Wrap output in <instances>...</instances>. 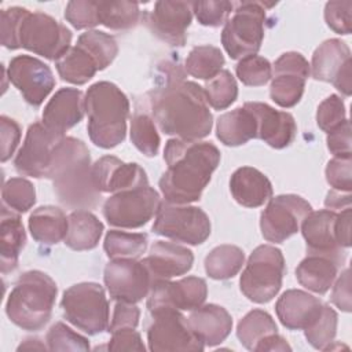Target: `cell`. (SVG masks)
I'll list each match as a JSON object with an SVG mask.
<instances>
[{
	"instance_id": "29",
	"label": "cell",
	"mask_w": 352,
	"mask_h": 352,
	"mask_svg": "<svg viewBox=\"0 0 352 352\" xmlns=\"http://www.w3.org/2000/svg\"><path fill=\"white\" fill-rule=\"evenodd\" d=\"M230 191L239 205L258 208L272 197V184L258 169L242 166L231 175Z\"/></svg>"
},
{
	"instance_id": "48",
	"label": "cell",
	"mask_w": 352,
	"mask_h": 352,
	"mask_svg": "<svg viewBox=\"0 0 352 352\" xmlns=\"http://www.w3.org/2000/svg\"><path fill=\"white\" fill-rule=\"evenodd\" d=\"M65 18L74 29H89L99 23L98 1L73 0L66 4Z\"/></svg>"
},
{
	"instance_id": "7",
	"label": "cell",
	"mask_w": 352,
	"mask_h": 352,
	"mask_svg": "<svg viewBox=\"0 0 352 352\" xmlns=\"http://www.w3.org/2000/svg\"><path fill=\"white\" fill-rule=\"evenodd\" d=\"M285 272L286 264L282 252L271 245H260L252 252L242 271L241 292L253 302H268L280 290Z\"/></svg>"
},
{
	"instance_id": "17",
	"label": "cell",
	"mask_w": 352,
	"mask_h": 352,
	"mask_svg": "<svg viewBox=\"0 0 352 352\" xmlns=\"http://www.w3.org/2000/svg\"><path fill=\"white\" fill-rule=\"evenodd\" d=\"M208 296V286L205 279L198 276H186L172 282H157L147 298V308L150 314L161 309L192 311L201 307Z\"/></svg>"
},
{
	"instance_id": "50",
	"label": "cell",
	"mask_w": 352,
	"mask_h": 352,
	"mask_svg": "<svg viewBox=\"0 0 352 352\" xmlns=\"http://www.w3.org/2000/svg\"><path fill=\"white\" fill-rule=\"evenodd\" d=\"M326 180L338 191L351 192L352 190V155L334 157L326 165Z\"/></svg>"
},
{
	"instance_id": "1",
	"label": "cell",
	"mask_w": 352,
	"mask_h": 352,
	"mask_svg": "<svg viewBox=\"0 0 352 352\" xmlns=\"http://www.w3.org/2000/svg\"><path fill=\"white\" fill-rule=\"evenodd\" d=\"M147 98L153 120L165 135L199 140L210 133L213 117L204 88L187 81L177 63L161 65L157 85Z\"/></svg>"
},
{
	"instance_id": "44",
	"label": "cell",
	"mask_w": 352,
	"mask_h": 352,
	"mask_svg": "<svg viewBox=\"0 0 352 352\" xmlns=\"http://www.w3.org/2000/svg\"><path fill=\"white\" fill-rule=\"evenodd\" d=\"M337 312L330 305L324 304L318 319L304 330L307 341L314 348L324 351L337 334Z\"/></svg>"
},
{
	"instance_id": "33",
	"label": "cell",
	"mask_w": 352,
	"mask_h": 352,
	"mask_svg": "<svg viewBox=\"0 0 352 352\" xmlns=\"http://www.w3.org/2000/svg\"><path fill=\"white\" fill-rule=\"evenodd\" d=\"M67 220V234L63 239L66 246L77 252L96 248L103 232V223L94 213L77 209L69 214Z\"/></svg>"
},
{
	"instance_id": "8",
	"label": "cell",
	"mask_w": 352,
	"mask_h": 352,
	"mask_svg": "<svg viewBox=\"0 0 352 352\" xmlns=\"http://www.w3.org/2000/svg\"><path fill=\"white\" fill-rule=\"evenodd\" d=\"M60 307L67 322L95 336L109 329V301L99 283L81 282L65 290Z\"/></svg>"
},
{
	"instance_id": "4",
	"label": "cell",
	"mask_w": 352,
	"mask_h": 352,
	"mask_svg": "<svg viewBox=\"0 0 352 352\" xmlns=\"http://www.w3.org/2000/svg\"><path fill=\"white\" fill-rule=\"evenodd\" d=\"M85 113L88 116V135L100 148H113L124 142L129 100L126 95L110 81H98L85 92Z\"/></svg>"
},
{
	"instance_id": "41",
	"label": "cell",
	"mask_w": 352,
	"mask_h": 352,
	"mask_svg": "<svg viewBox=\"0 0 352 352\" xmlns=\"http://www.w3.org/2000/svg\"><path fill=\"white\" fill-rule=\"evenodd\" d=\"M77 44L84 47L92 55L99 70L106 69L118 54L116 38L100 30H87L85 33L80 34Z\"/></svg>"
},
{
	"instance_id": "11",
	"label": "cell",
	"mask_w": 352,
	"mask_h": 352,
	"mask_svg": "<svg viewBox=\"0 0 352 352\" xmlns=\"http://www.w3.org/2000/svg\"><path fill=\"white\" fill-rule=\"evenodd\" d=\"M160 194L150 186L113 194L103 204V216L110 226L139 228L157 216L161 206Z\"/></svg>"
},
{
	"instance_id": "3",
	"label": "cell",
	"mask_w": 352,
	"mask_h": 352,
	"mask_svg": "<svg viewBox=\"0 0 352 352\" xmlns=\"http://www.w3.org/2000/svg\"><path fill=\"white\" fill-rule=\"evenodd\" d=\"M58 201L70 209H92L99 205L102 194L92 179L89 150L85 143L63 136L56 144L47 173Z\"/></svg>"
},
{
	"instance_id": "27",
	"label": "cell",
	"mask_w": 352,
	"mask_h": 352,
	"mask_svg": "<svg viewBox=\"0 0 352 352\" xmlns=\"http://www.w3.org/2000/svg\"><path fill=\"white\" fill-rule=\"evenodd\" d=\"M187 320L192 333L205 346L221 344L232 329L231 315L226 308L216 304H202L191 311Z\"/></svg>"
},
{
	"instance_id": "28",
	"label": "cell",
	"mask_w": 352,
	"mask_h": 352,
	"mask_svg": "<svg viewBox=\"0 0 352 352\" xmlns=\"http://www.w3.org/2000/svg\"><path fill=\"white\" fill-rule=\"evenodd\" d=\"M338 212L322 209L311 210L301 221V232L307 242V252H334L341 250L337 239Z\"/></svg>"
},
{
	"instance_id": "37",
	"label": "cell",
	"mask_w": 352,
	"mask_h": 352,
	"mask_svg": "<svg viewBox=\"0 0 352 352\" xmlns=\"http://www.w3.org/2000/svg\"><path fill=\"white\" fill-rule=\"evenodd\" d=\"M147 235L143 232H126L110 230L103 242L109 258H139L147 249Z\"/></svg>"
},
{
	"instance_id": "59",
	"label": "cell",
	"mask_w": 352,
	"mask_h": 352,
	"mask_svg": "<svg viewBox=\"0 0 352 352\" xmlns=\"http://www.w3.org/2000/svg\"><path fill=\"white\" fill-rule=\"evenodd\" d=\"M351 202H352V195L351 192H345V191H338V190H330L326 195L324 199V206L329 210H334V212H341L346 208H351Z\"/></svg>"
},
{
	"instance_id": "24",
	"label": "cell",
	"mask_w": 352,
	"mask_h": 352,
	"mask_svg": "<svg viewBox=\"0 0 352 352\" xmlns=\"http://www.w3.org/2000/svg\"><path fill=\"white\" fill-rule=\"evenodd\" d=\"M142 261L146 265L154 286L157 282L169 280L188 272L194 263V254L190 249L177 243L157 241L151 246L148 256Z\"/></svg>"
},
{
	"instance_id": "34",
	"label": "cell",
	"mask_w": 352,
	"mask_h": 352,
	"mask_svg": "<svg viewBox=\"0 0 352 352\" xmlns=\"http://www.w3.org/2000/svg\"><path fill=\"white\" fill-rule=\"evenodd\" d=\"M55 66L63 81L76 85L88 82L96 74V72H99L98 63L92 55L80 44L70 47L55 62Z\"/></svg>"
},
{
	"instance_id": "45",
	"label": "cell",
	"mask_w": 352,
	"mask_h": 352,
	"mask_svg": "<svg viewBox=\"0 0 352 352\" xmlns=\"http://www.w3.org/2000/svg\"><path fill=\"white\" fill-rule=\"evenodd\" d=\"M236 77L248 87L265 85L272 77V66L264 56L249 55L239 59L236 67Z\"/></svg>"
},
{
	"instance_id": "22",
	"label": "cell",
	"mask_w": 352,
	"mask_h": 352,
	"mask_svg": "<svg viewBox=\"0 0 352 352\" xmlns=\"http://www.w3.org/2000/svg\"><path fill=\"white\" fill-rule=\"evenodd\" d=\"M345 263V253L334 252H309L307 257L297 265L296 278L305 289L324 294L338 276V271Z\"/></svg>"
},
{
	"instance_id": "9",
	"label": "cell",
	"mask_w": 352,
	"mask_h": 352,
	"mask_svg": "<svg viewBox=\"0 0 352 352\" xmlns=\"http://www.w3.org/2000/svg\"><path fill=\"white\" fill-rule=\"evenodd\" d=\"M72 43V32L59 21L41 11L26 8L16 30V47L50 60H58Z\"/></svg>"
},
{
	"instance_id": "30",
	"label": "cell",
	"mask_w": 352,
	"mask_h": 352,
	"mask_svg": "<svg viewBox=\"0 0 352 352\" xmlns=\"http://www.w3.org/2000/svg\"><path fill=\"white\" fill-rule=\"evenodd\" d=\"M25 242L26 232L19 214L3 205L0 220V264L3 274L16 268Z\"/></svg>"
},
{
	"instance_id": "31",
	"label": "cell",
	"mask_w": 352,
	"mask_h": 352,
	"mask_svg": "<svg viewBox=\"0 0 352 352\" xmlns=\"http://www.w3.org/2000/svg\"><path fill=\"white\" fill-rule=\"evenodd\" d=\"M216 136L226 146H241L257 138V124L253 113L242 106L221 114L216 124Z\"/></svg>"
},
{
	"instance_id": "21",
	"label": "cell",
	"mask_w": 352,
	"mask_h": 352,
	"mask_svg": "<svg viewBox=\"0 0 352 352\" xmlns=\"http://www.w3.org/2000/svg\"><path fill=\"white\" fill-rule=\"evenodd\" d=\"M92 179L100 194H116L148 186L147 175L139 164L124 162L113 155H104L92 165Z\"/></svg>"
},
{
	"instance_id": "16",
	"label": "cell",
	"mask_w": 352,
	"mask_h": 352,
	"mask_svg": "<svg viewBox=\"0 0 352 352\" xmlns=\"http://www.w3.org/2000/svg\"><path fill=\"white\" fill-rule=\"evenodd\" d=\"M309 63L300 52H285L274 63L270 96L280 107L296 106L309 77Z\"/></svg>"
},
{
	"instance_id": "52",
	"label": "cell",
	"mask_w": 352,
	"mask_h": 352,
	"mask_svg": "<svg viewBox=\"0 0 352 352\" xmlns=\"http://www.w3.org/2000/svg\"><path fill=\"white\" fill-rule=\"evenodd\" d=\"M26 8L23 7H8L1 11V44L8 50H18L16 47V29Z\"/></svg>"
},
{
	"instance_id": "46",
	"label": "cell",
	"mask_w": 352,
	"mask_h": 352,
	"mask_svg": "<svg viewBox=\"0 0 352 352\" xmlns=\"http://www.w3.org/2000/svg\"><path fill=\"white\" fill-rule=\"evenodd\" d=\"M45 341L50 351H89V341L62 322L51 326Z\"/></svg>"
},
{
	"instance_id": "2",
	"label": "cell",
	"mask_w": 352,
	"mask_h": 352,
	"mask_svg": "<svg viewBox=\"0 0 352 352\" xmlns=\"http://www.w3.org/2000/svg\"><path fill=\"white\" fill-rule=\"evenodd\" d=\"M166 170L158 184L169 204L188 205L201 198L220 162V151L210 142L169 139L164 148Z\"/></svg>"
},
{
	"instance_id": "15",
	"label": "cell",
	"mask_w": 352,
	"mask_h": 352,
	"mask_svg": "<svg viewBox=\"0 0 352 352\" xmlns=\"http://www.w3.org/2000/svg\"><path fill=\"white\" fill-rule=\"evenodd\" d=\"M62 138L63 135L55 133L43 121L29 125L25 142L14 160L16 172L36 179L47 177L54 150Z\"/></svg>"
},
{
	"instance_id": "18",
	"label": "cell",
	"mask_w": 352,
	"mask_h": 352,
	"mask_svg": "<svg viewBox=\"0 0 352 352\" xmlns=\"http://www.w3.org/2000/svg\"><path fill=\"white\" fill-rule=\"evenodd\" d=\"M351 50L340 38L323 41L312 54L311 76L318 81L331 82L345 96L351 95Z\"/></svg>"
},
{
	"instance_id": "26",
	"label": "cell",
	"mask_w": 352,
	"mask_h": 352,
	"mask_svg": "<svg viewBox=\"0 0 352 352\" xmlns=\"http://www.w3.org/2000/svg\"><path fill=\"white\" fill-rule=\"evenodd\" d=\"M323 302L304 292L297 289L286 290L276 301L275 311L280 323L289 330H305L320 315Z\"/></svg>"
},
{
	"instance_id": "56",
	"label": "cell",
	"mask_w": 352,
	"mask_h": 352,
	"mask_svg": "<svg viewBox=\"0 0 352 352\" xmlns=\"http://www.w3.org/2000/svg\"><path fill=\"white\" fill-rule=\"evenodd\" d=\"M109 351H143L146 346L143 345L140 334L135 329H122L111 333V338L107 344Z\"/></svg>"
},
{
	"instance_id": "53",
	"label": "cell",
	"mask_w": 352,
	"mask_h": 352,
	"mask_svg": "<svg viewBox=\"0 0 352 352\" xmlns=\"http://www.w3.org/2000/svg\"><path fill=\"white\" fill-rule=\"evenodd\" d=\"M140 311L132 302L125 301H116L113 318L109 323V333L122 330V329H136L139 323Z\"/></svg>"
},
{
	"instance_id": "42",
	"label": "cell",
	"mask_w": 352,
	"mask_h": 352,
	"mask_svg": "<svg viewBox=\"0 0 352 352\" xmlns=\"http://www.w3.org/2000/svg\"><path fill=\"white\" fill-rule=\"evenodd\" d=\"M204 92L208 104L216 110H224L235 102L238 96V85L232 74L223 69L213 78L206 81Z\"/></svg>"
},
{
	"instance_id": "58",
	"label": "cell",
	"mask_w": 352,
	"mask_h": 352,
	"mask_svg": "<svg viewBox=\"0 0 352 352\" xmlns=\"http://www.w3.org/2000/svg\"><path fill=\"white\" fill-rule=\"evenodd\" d=\"M337 239H338V245L342 249L351 246V208H346V209L338 212Z\"/></svg>"
},
{
	"instance_id": "55",
	"label": "cell",
	"mask_w": 352,
	"mask_h": 352,
	"mask_svg": "<svg viewBox=\"0 0 352 352\" xmlns=\"http://www.w3.org/2000/svg\"><path fill=\"white\" fill-rule=\"evenodd\" d=\"M327 148L334 157L351 155V124L345 120L338 128L327 133Z\"/></svg>"
},
{
	"instance_id": "57",
	"label": "cell",
	"mask_w": 352,
	"mask_h": 352,
	"mask_svg": "<svg viewBox=\"0 0 352 352\" xmlns=\"http://www.w3.org/2000/svg\"><path fill=\"white\" fill-rule=\"evenodd\" d=\"M331 302L344 312L351 311V272L345 268L338 278L331 292Z\"/></svg>"
},
{
	"instance_id": "61",
	"label": "cell",
	"mask_w": 352,
	"mask_h": 352,
	"mask_svg": "<svg viewBox=\"0 0 352 352\" xmlns=\"http://www.w3.org/2000/svg\"><path fill=\"white\" fill-rule=\"evenodd\" d=\"M48 346L44 345V342H41L40 338H26L21 342V345L18 346V351H45Z\"/></svg>"
},
{
	"instance_id": "23",
	"label": "cell",
	"mask_w": 352,
	"mask_h": 352,
	"mask_svg": "<svg viewBox=\"0 0 352 352\" xmlns=\"http://www.w3.org/2000/svg\"><path fill=\"white\" fill-rule=\"evenodd\" d=\"M257 124V138L274 148L287 147L296 138L297 125L294 117L287 111L275 110L267 103L246 102Z\"/></svg>"
},
{
	"instance_id": "54",
	"label": "cell",
	"mask_w": 352,
	"mask_h": 352,
	"mask_svg": "<svg viewBox=\"0 0 352 352\" xmlns=\"http://www.w3.org/2000/svg\"><path fill=\"white\" fill-rule=\"evenodd\" d=\"M0 135H1V162H6L14 154L19 139L21 128L18 122L7 116L0 117Z\"/></svg>"
},
{
	"instance_id": "60",
	"label": "cell",
	"mask_w": 352,
	"mask_h": 352,
	"mask_svg": "<svg viewBox=\"0 0 352 352\" xmlns=\"http://www.w3.org/2000/svg\"><path fill=\"white\" fill-rule=\"evenodd\" d=\"M256 352H274V351H292V346L287 344V341L279 336L278 333H274L264 340H261L256 348Z\"/></svg>"
},
{
	"instance_id": "35",
	"label": "cell",
	"mask_w": 352,
	"mask_h": 352,
	"mask_svg": "<svg viewBox=\"0 0 352 352\" xmlns=\"http://www.w3.org/2000/svg\"><path fill=\"white\" fill-rule=\"evenodd\" d=\"M245 263L243 250L235 245H220L205 257V271L216 280H226L235 276Z\"/></svg>"
},
{
	"instance_id": "19",
	"label": "cell",
	"mask_w": 352,
	"mask_h": 352,
	"mask_svg": "<svg viewBox=\"0 0 352 352\" xmlns=\"http://www.w3.org/2000/svg\"><path fill=\"white\" fill-rule=\"evenodd\" d=\"M7 76L23 99L37 107L55 87V77L48 65L30 55H18L8 63Z\"/></svg>"
},
{
	"instance_id": "5",
	"label": "cell",
	"mask_w": 352,
	"mask_h": 352,
	"mask_svg": "<svg viewBox=\"0 0 352 352\" xmlns=\"http://www.w3.org/2000/svg\"><path fill=\"white\" fill-rule=\"evenodd\" d=\"M58 287L55 280L43 271L23 272L6 302L8 319L28 331L43 329L52 315Z\"/></svg>"
},
{
	"instance_id": "10",
	"label": "cell",
	"mask_w": 352,
	"mask_h": 352,
	"mask_svg": "<svg viewBox=\"0 0 352 352\" xmlns=\"http://www.w3.org/2000/svg\"><path fill=\"white\" fill-rule=\"evenodd\" d=\"M153 232L175 242L201 245L210 235V220L201 208L164 202L155 216Z\"/></svg>"
},
{
	"instance_id": "20",
	"label": "cell",
	"mask_w": 352,
	"mask_h": 352,
	"mask_svg": "<svg viewBox=\"0 0 352 352\" xmlns=\"http://www.w3.org/2000/svg\"><path fill=\"white\" fill-rule=\"evenodd\" d=\"M191 19V1H155L153 10L144 14V22L150 32L161 41L173 47L186 44Z\"/></svg>"
},
{
	"instance_id": "13",
	"label": "cell",
	"mask_w": 352,
	"mask_h": 352,
	"mask_svg": "<svg viewBox=\"0 0 352 352\" xmlns=\"http://www.w3.org/2000/svg\"><path fill=\"white\" fill-rule=\"evenodd\" d=\"M147 329L150 351H204L205 345L192 333L187 318L177 309H161L151 314Z\"/></svg>"
},
{
	"instance_id": "25",
	"label": "cell",
	"mask_w": 352,
	"mask_h": 352,
	"mask_svg": "<svg viewBox=\"0 0 352 352\" xmlns=\"http://www.w3.org/2000/svg\"><path fill=\"white\" fill-rule=\"evenodd\" d=\"M85 113V96L77 88H60L43 110V122L58 135L77 125Z\"/></svg>"
},
{
	"instance_id": "38",
	"label": "cell",
	"mask_w": 352,
	"mask_h": 352,
	"mask_svg": "<svg viewBox=\"0 0 352 352\" xmlns=\"http://www.w3.org/2000/svg\"><path fill=\"white\" fill-rule=\"evenodd\" d=\"M99 23L113 30L132 29L139 23V4L133 1H98Z\"/></svg>"
},
{
	"instance_id": "12",
	"label": "cell",
	"mask_w": 352,
	"mask_h": 352,
	"mask_svg": "<svg viewBox=\"0 0 352 352\" xmlns=\"http://www.w3.org/2000/svg\"><path fill=\"white\" fill-rule=\"evenodd\" d=\"M311 210V204L296 194H282L270 198L260 217L264 239L274 243L285 242L298 231L301 221Z\"/></svg>"
},
{
	"instance_id": "36",
	"label": "cell",
	"mask_w": 352,
	"mask_h": 352,
	"mask_svg": "<svg viewBox=\"0 0 352 352\" xmlns=\"http://www.w3.org/2000/svg\"><path fill=\"white\" fill-rule=\"evenodd\" d=\"M274 333H278L276 323L272 316L263 309L248 312L236 326V337L249 351H254L261 340Z\"/></svg>"
},
{
	"instance_id": "49",
	"label": "cell",
	"mask_w": 352,
	"mask_h": 352,
	"mask_svg": "<svg viewBox=\"0 0 352 352\" xmlns=\"http://www.w3.org/2000/svg\"><path fill=\"white\" fill-rule=\"evenodd\" d=\"M346 118L344 100L333 94L323 99L316 110V124L324 132H331L338 128Z\"/></svg>"
},
{
	"instance_id": "47",
	"label": "cell",
	"mask_w": 352,
	"mask_h": 352,
	"mask_svg": "<svg viewBox=\"0 0 352 352\" xmlns=\"http://www.w3.org/2000/svg\"><path fill=\"white\" fill-rule=\"evenodd\" d=\"M235 3L224 0L192 1V14L197 21L209 28H219L227 22Z\"/></svg>"
},
{
	"instance_id": "6",
	"label": "cell",
	"mask_w": 352,
	"mask_h": 352,
	"mask_svg": "<svg viewBox=\"0 0 352 352\" xmlns=\"http://www.w3.org/2000/svg\"><path fill=\"white\" fill-rule=\"evenodd\" d=\"M274 3L239 1L221 32V44L231 59L256 55L264 38L265 8Z\"/></svg>"
},
{
	"instance_id": "51",
	"label": "cell",
	"mask_w": 352,
	"mask_h": 352,
	"mask_svg": "<svg viewBox=\"0 0 352 352\" xmlns=\"http://www.w3.org/2000/svg\"><path fill=\"white\" fill-rule=\"evenodd\" d=\"M352 1H329L324 6V21L338 34H349L352 30Z\"/></svg>"
},
{
	"instance_id": "39",
	"label": "cell",
	"mask_w": 352,
	"mask_h": 352,
	"mask_svg": "<svg viewBox=\"0 0 352 352\" xmlns=\"http://www.w3.org/2000/svg\"><path fill=\"white\" fill-rule=\"evenodd\" d=\"M224 66L223 52L213 45L194 47L184 63L186 72L199 80L213 78Z\"/></svg>"
},
{
	"instance_id": "32",
	"label": "cell",
	"mask_w": 352,
	"mask_h": 352,
	"mask_svg": "<svg viewBox=\"0 0 352 352\" xmlns=\"http://www.w3.org/2000/svg\"><path fill=\"white\" fill-rule=\"evenodd\" d=\"M29 231L33 239L44 245H55L65 239L69 220L62 209L45 205L34 209L29 216Z\"/></svg>"
},
{
	"instance_id": "43",
	"label": "cell",
	"mask_w": 352,
	"mask_h": 352,
	"mask_svg": "<svg viewBox=\"0 0 352 352\" xmlns=\"http://www.w3.org/2000/svg\"><path fill=\"white\" fill-rule=\"evenodd\" d=\"M3 205L16 213L28 212L36 204V190L25 177H11L1 188Z\"/></svg>"
},
{
	"instance_id": "14",
	"label": "cell",
	"mask_w": 352,
	"mask_h": 352,
	"mask_svg": "<svg viewBox=\"0 0 352 352\" xmlns=\"http://www.w3.org/2000/svg\"><path fill=\"white\" fill-rule=\"evenodd\" d=\"M103 279L114 301L136 304L147 297L153 287L146 265L136 258H111L104 267Z\"/></svg>"
},
{
	"instance_id": "40",
	"label": "cell",
	"mask_w": 352,
	"mask_h": 352,
	"mask_svg": "<svg viewBox=\"0 0 352 352\" xmlns=\"http://www.w3.org/2000/svg\"><path fill=\"white\" fill-rule=\"evenodd\" d=\"M131 142L146 157L157 155L161 140L151 116L144 111L133 114L131 120Z\"/></svg>"
}]
</instances>
